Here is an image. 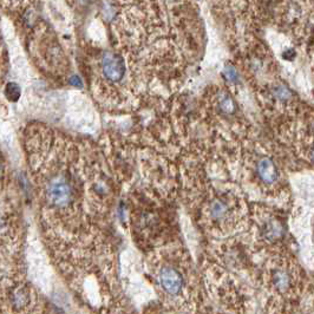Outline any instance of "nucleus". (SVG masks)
<instances>
[{
	"label": "nucleus",
	"mask_w": 314,
	"mask_h": 314,
	"mask_svg": "<svg viewBox=\"0 0 314 314\" xmlns=\"http://www.w3.org/2000/svg\"><path fill=\"white\" fill-rule=\"evenodd\" d=\"M270 274V282L274 289L281 294L287 293L293 287L294 282V271L289 267L287 263H278L268 270Z\"/></svg>",
	"instance_id": "7"
},
{
	"label": "nucleus",
	"mask_w": 314,
	"mask_h": 314,
	"mask_svg": "<svg viewBox=\"0 0 314 314\" xmlns=\"http://www.w3.org/2000/svg\"><path fill=\"white\" fill-rule=\"evenodd\" d=\"M203 225L213 232L229 233L236 229L249 214L246 198L232 184L212 186L201 201Z\"/></svg>",
	"instance_id": "1"
},
{
	"label": "nucleus",
	"mask_w": 314,
	"mask_h": 314,
	"mask_svg": "<svg viewBox=\"0 0 314 314\" xmlns=\"http://www.w3.org/2000/svg\"><path fill=\"white\" fill-rule=\"evenodd\" d=\"M20 92H22V90H20L19 85L16 84V83H9V84L6 85L5 95L11 102L18 100V98L20 97Z\"/></svg>",
	"instance_id": "9"
},
{
	"label": "nucleus",
	"mask_w": 314,
	"mask_h": 314,
	"mask_svg": "<svg viewBox=\"0 0 314 314\" xmlns=\"http://www.w3.org/2000/svg\"><path fill=\"white\" fill-rule=\"evenodd\" d=\"M0 177H2V165H0Z\"/></svg>",
	"instance_id": "10"
},
{
	"label": "nucleus",
	"mask_w": 314,
	"mask_h": 314,
	"mask_svg": "<svg viewBox=\"0 0 314 314\" xmlns=\"http://www.w3.org/2000/svg\"><path fill=\"white\" fill-rule=\"evenodd\" d=\"M125 58L120 52L103 50L98 55L93 76L100 95L111 104H122L128 99L129 70Z\"/></svg>",
	"instance_id": "2"
},
{
	"label": "nucleus",
	"mask_w": 314,
	"mask_h": 314,
	"mask_svg": "<svg viewBox=\"0 0 314 314\" xmlns=\"http://www.w3.org/2000/svg\"><path fill=\"white\" fill-rule=\"evenodd\" d=\"M246 168L256 187L270 196H278L285 189L284 173L272 153L254 149L245 157Z\"/></svg>",
	"instance_id": "3"
},
{
	"label": "nucleus",
	"mask_w": 314,
	"mask_h": 314,
	"mask_svg": "<svg viewBox=\"0 0 314 314\" xmlns=\"http://www.w3.org/2000/svg\"><path fill=\"white\" fill-rule=\"evenodd\" d=\"M157 279L163 291L170 295H179L183 289V275L180 270L173 265L167 264L160 266Z\"/></svg>",
	"instance_id": "6"
},
{
	"label": "nucleus",
	"mask_w": 314,
	"mask_h": 314,
	"mask_svg": "<svg viewBox=\"0 0 314 314\" xmlns=\"http://www.w3.org/2000/svg\"><path fill=\"white\" fill-rule=\"evenodd\" d=\"M253 221L260 241L267 245H275L286 238L287 226L284 218L275 209L257 207L253 212Z\"/></svg>",
	"instance_id": "5"
},
{
	"label": "nucleus",
	"mask_w": 314,
	"mask_h": 314,
	"mask_svg": "<svg viewBox=\"0 0 314 314\" xmlns=\"http://www.w3.org/2000/svg\"><path fill=\"white\" fill-rule=\"evenodd\" d=\"M205 111L212 122L221 124L222 129L239 132L246 128L238 102L226 88L216 86L211 90L205 98Z\"/></svg>",
	"instance_id": "4"
},
{
	"label": "nucleus",
	"mask_w": 314,
	"mask_h": 314,
	"mask_svg": "<svg viewBox=\"0 0 314 314\" xmlns=\"http://www.w3.org/2000/svg\"><path fill=\"white\" fill-rule=\"evenodd\" d=\"M30 301V295L26 288H18L17 291L13 293V305L17 308H23L25 307Z\"/></svg>",
	"instance_id": "8"
}]
</instances>
